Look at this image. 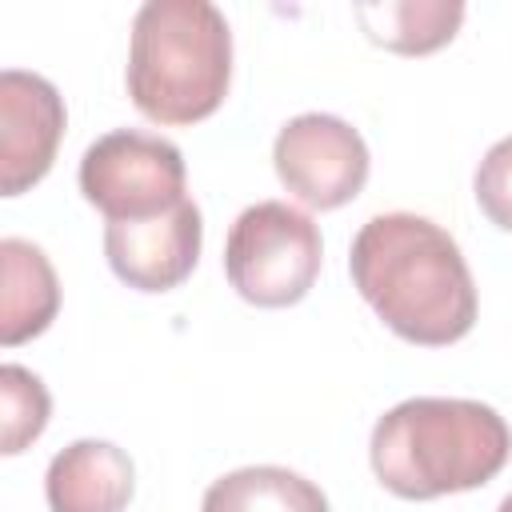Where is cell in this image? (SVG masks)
I'll return each instance as SVG.
<instances>
[{"label":"cell","mask_w":512,"mask_h":512,"mask_svg":"<svg viewBox=\"0 0 512 512\" xmlns=\"http://www.w3.org/2000/svg\"><path fill=\"white\" fill-rule=\"evenodd\" d=\"M348 272L368 308L408 344L444 348L476 324V284L460 244L428 216H372L352 240Z\"/></svg>","instance_id":"6da1fadb"},{"label":"cell","mask_w":512,"mask_h":512,"mask_svg":"<svg viewBox=\"0 0 512 512\" xmlns=\"http://www.w3.org/2000/svg\"><path fill=\"white\" fill-rule=\"evenodd\" d=\"M512 452L504 416L480 400L412 396L372 428V472L400 500H436L488 484Z\"/></svg>","instance_id":"7a4b0ae2"},{"label":"cell","mask_w":512,"mask_h":512,"mask_svg":"<svg viewBox=\"0 0 512 512\" xmlns=\"http://www.w3.org/2000/svg\"><path fill=\"white\" fill-rule=\"evenodd\" d=\"M232 80V32L208 0H148L132 20L128 96L156 124L212 116Z\"/></svg>","instance_id":"3957f363"},{"label":"cell","mask_w":512,"mask_h":512,"mask_svg":"<svg viewBox=\"0 0 512 512\" xmlns=\"http://www.w3.org/2000/svg\"><path fill=\"white\" fill-rule=\"evenodd\" d=\"M324 244L308 212L284 200L244 208L224 244L228 284L256 308H288L308 296L320 276Z\"/></svg>","instance_id":"277c9868"},{"label":"cell","mask_w":512,"mask_h":512,"mask_svg":"<svg viewBox=\"0 0 512 512\" xmlns=\"http://www.w3.org/2000/svg\"><path fill=\"white\" fill-rule=\"evenodd\" d=\"M80 192L112 220H148L184 200V156L172 140L116 128L88 144Z\"/></svg>","instance_id":"5b68a950"},{"label":"cell","mask_w":512,"mask_h":512,"mask_svg":"<svg viewBox=\"0 0 512 512\" xmlns=\"http://www.w3.org/2000/svg\"><path fill=\"white\" fill-rule=\"evenodd\" d=\"M272 164L300 204L332 212L360 196L368 180V144L340 116L304 112L276 132Z\"/></svg>","instance_id":"8992f818"},{"label":"cell","mask_w":512,"mask_h":512,"mask_svg":"<svg viewBox=\"0 0 512 512\" xmlns=\"http://www.w3.org/2000/svg\"><path fill=\"white\" fill-rule=\"evenodd\" d=\"M64 100L60 92L20 68L0 72V192L20 196L40 184L56 160L64 136Z\"/></svg>","instance_id":"52a82bcc"},{"label":"cell","mask_w":512,"mask_h":512,"mask_svg":"<svg viewBox=\"0 0 512 512\" xmlns=\"http://www.w3.org/2000/svg\"><path fill=\"white\" fill-rule=\"evenodd\" d=\"M200 208L180 200L176 208L148 220H112L104 228V256L112 272L136 292H168L184 284L200 260Z\"/></svg>","instance_id":"ba28073f"},{"label":"cell","mask_w":512,"mask_h":512,"mask_svg":"<svg viewBox=\"0 0 512 512\" xmlns=\"http://www.w3.org/2000/svg\"><path fill=\"white\" fill-rule=\"evenodd\" d=\"M132 460L108 440H76L60 448L44 472L52 512H124L132 500Z\"/></svg>","instance_id":"9c48e42d"},{"label":"cell","mask_w":512,"mask_h":512,"mask_svg":"<svg viewBox=\"0 0 512 512\" xmlns=\"http://www.w3.org/2000/svg\"><path fill=\"white\" fill-rule=\"evenodd\" d=\"M0 268H4L0 340H4V348H16V344L40 336L56 320L60 280H56L48 256L20 236L0 240Z\"/></svg>","instance_id":"30bf717a"},{"label":"cell","mask_w":512,"mask_h":512,"mask_svg":"<svg viewBox=\"0 0 512 512\" xmlns=\"http://www.w3.org/2000/svg\"><path fill=\"white\" fill-rule=\"evenodd\" d=\"M356 20L372 44L400 56H424L444 48L460 32L464 4L460 0H368V4H356Z\"/></svg>","instance_id":"8fae6325"},{"label":"cell","mask_w":512,"mask_h":512,"mask_svg":"<svg viewBox=\"0 0 512 512\" xmlns=\"http://www.w3.org/2000/svg\"><path fill=\"white\" fill-rule=\"evenodd\" d=\"M200 512H328V496L292 468L252 464L220 476Z\"/></svg>","instance_id":"7c38bea8"},{"label":"cell","mask_w":512,"mask_h":512,"mask_svg":"<svg viewBox=\"0 0 512 512\" xmlns=\"http://www.w3.org/2000/svg\"><path fill=\"white\" fill-rule=\"evenodd\" d=\"M0 412H4L0 452L16 456L48 428L52 400H48L44 380L36 372H28L24 364H4L0 368Z\"/></svg>","instance_id":"4fadbf2b"},{"label":"cell","mask_w":512,"mask_h":512,"mask_svg":"<svg viewBox=\"0 0 512 512\" xmlns=\"http://www.w3.org/2000/svg\"><path fill=\"white\" fill-rule=\"evenodd\" d=\"M472 188H476L480 212H484L496 228L512 232V136L496 140V144L484 152Z\"/></svg>","instance_id":"5bb4252c"},{"label":"cell","mask_w":512,"mask_h":512,"mask_svg":"<svg viewBox=\"0 0 512 512\" xmlns=\"http://www.w3.org/2000/svg\"><path fill=\"white\" fill-rule=\"evenodd\" d=\"M496 512H512V492H508V496L500 500V508H496Z\"/></svg>","instance_id":"9a60e30c"}]
</instances>
